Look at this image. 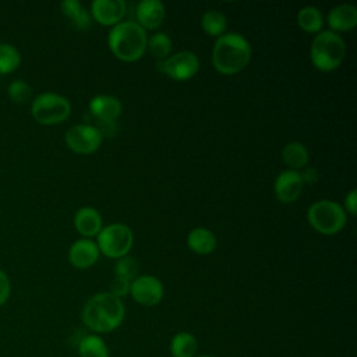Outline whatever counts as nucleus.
<instances>
[{
	"mask_svg": "<svg viewBox=\"0 0 357 357\" xmlns=\"http://www.w3.org/2000/svg\"><path fill=\"white\" fill-rule=\"evenodd\" d=\"M63 14L70 20V22L78 29H86L91 25L89 11L77 0H64L61 4Z\"/></svg>",
	"mask_w": 357,
	"mask_h": 357,
	"instance_id": "nucleus-19",
	"label": "nucleus"
},
{
	"mask_svg": "<svg viewBox=\"0 0 357 357\" xmlns=\"http://www.w3.org/2000/svg\"><path fill=\"white\" fill-rule=\"evenodd\" d=\"M10 291H11V284H10L8 276L6 275L4 271L0 269V305H3L8 300Z\"/></svg>",
	"mask_w": 357,
	"mask_h": 357,
	"instance_id": "nucleus-30",
	"label": "nucleus"
},
{
	"mask_svg": "<svg viewBox=\"0 0 357 357\" xmlns=\"http://www.w3.org/2000/svg\"><path fill=\"white\" fill-rule=\"evenodd\" d=\"M92 17L102 25H117L126 14L123 0H95L91 4Z\"/></svg>",
	"mask_w": 357,
	"mask_h": 357,
	"instance_id": "nucleus-13",
	"label": "nucleus"
},
{
	"mask_svg": "<svg viewBox=\"0 0 357 357\" xmlns=\"http://www.w3.org/2000/svg\"><path fill=\"white\" fill-rule=\"evenodd\" d=\"M74 226L79 234L85 237L96 236L102 230L100 213L91 206H84L74 216Z\"/></svg>",
	"mask_w": 357,
	"mask_h": 357,
	"instance_id": "nucleus-17",
	"label": "nucleus"
},
{
	"mask_svg": "<svg viewBox=\"0 0 357 357\" xmlns=\"http://www.w3.org/2000/svg\"><path fill=\"white\" fill-rule=\"evenodd\" d=\"M130 293L132 298L146 307H152L160 303L163 297L162 282L152 275L137 276L130 286Z\"/></svg>",
	"mask_w": 357,
	"mask_h": 357,
	"instance_id": "nucleus-10",
	"label": "nucleus"
},
{
	"mask_svg": "<svg viewBox=\"0 0 357 357\" xmlns=\"http://www.w3.org/2000/svg\"><path fill=\"white\" fill-rule=\"evenodd\" d=\"M251 59L248 40L240 33H223L212 50L213 67L222 74H236L247 67Z\"/></svg>",
	"mask_w": 357,
	"mask_h": 357,
	"instance_id": "nucleus-2",
	"label": "nucleus"
},
{
	"mask_svg": "<svg viewBox=\"0 0 357 357\" xmlns=\"http://www.w3.org/2000/svg\"><path fill=\"white\" fill-rule=\"evenodd\" d=\"M79 357H109L106 343L98 335H86L78 342Z\"/></svg>",
	"mask_w": 357,
	"mask_h": 357,
	"instance_id": "nucleus-22",
	"label": "nucleus"
},
{
	"mask_svg": "<svg viewBox=\"0 0 357 357\" xmlns=\"http://www.w3.org/2000/svg\"><path fill=\"white\" fill-rule=\"evenodd\" d=\"M282 158L287 166L297 170L308 163V151L301 142L293 141L284 145L282 151Z\"/></svg>",
	"mask_w": 357,
	"mask_h": 357,
	"instance_id": "nucleus-21",
	"label": "nucleus"
},
{
	"mask_svg": "<svg viewBox=\"0 0 357 357\" xmlns=\"http://www.w3.org/2000/svg\"><path fill=\"white\" fill-rule=\"evenodd\" d=\"M201 25L208 35L222 36L227 26V20H226L225 14L220 13L219 10H208L202 15Z\"/></svg>",
	"mask_w": 357,
	"mask_h": 357,
	"instance_id": "nucleus-24",
	"label": "nucleus"
},
{
	"mask_svg": "<svg viewBox=\"0 0 357 357\" xmlns=\"http://www.w3.org/2000/svg\"><path fill=\"white\" fill-rule=\"evenodd\" d=\"M318 178V173L314 167H308L304 170V173L301 174V180L303 183H315Z\"/></svg>",
	"mask_w": 357,
	"mask_h": 357,
	"instance_id": "nucleus-32",
	"label": "nucleus"
},
{
	"mask_svg": "<svg viewBox=\"0 0 357 357\" xmlns=\"http://www.w3.org/2000/svg\"><path fill=\"white\" fill-rule=\"evenodd\" d=\"M311 61L321 71L336 70L344 59L346 45L340 35L333 31H321L311 45Z\"/></svg>",
	"mask_w": 357,
	"mask_h": 357,
	"instance_id": "nucleus-4",
	"label": "nucleus"
},
{
	"mask_svg": "<svg viewBox=\"0 0 357 357\" xmlns=\"http://www.w3.org/2000/svg\"><path fill=\"white\" fill-rule=\"evenodd\" d=\"M307 219L317 231L328 236L340 231L347 222L344 209L331 199L314 202L307 211Z\"/></svg>",
	"mask_w": 357,
	"mask_h": 357,
	"instance_id": "nucleus-5",
	"label": "nucleus"
},
{
	"mask_svg": "<svg viewBox=\"0 0 357 357\" xmlns=\"http://www.w3.org/2000/svg\"><path fill=\"white\" fill-rule=\"evenodd\" d=\"M187 244L194 252L205 255L216 248V237L205 227H195L188 233Z\"/></svg>",
	"mask_w": 357,
	"mask_h": 357,
	"instance_id": "nucleus-18",
	"label": "nucleus"
},
{
	"mask_svg": "<svg viewBox=\"0 0 357 357\" xmlns=\"http://www.w3.org/2000/svg\"><path fill=\"white\" fill-rule=\"evenodd\" d=\"M134 237L130 227L121 223H113L98 233V248L106 257L121 258L131 250Z\"/></svg>",
	"mask_w": 357,
	"mask_h": 357,
	"instance_id": "nucleus-7",
	"label": "nucleus"
},
{
	"mask_svg": "<svg viewBox=\"0 0 357 357\" xmlns=\"http://www.w3.org/2000/svg\"><path fill=\"white\" fill-rule=\"evenodd\" d=\"M198 350V342L190 332H178L170 342L172 357H194Z\"/></svg>",
	"mask_w": 357,
	"mask_h": 357,
	"instance_id": "nucleus-20",
	"label": "nucleus"
},
{
	"mask_svg": "<svg viewBox=\"0 0 357 357\" xmlns=\"http://www.w3.org/2000/svg\"><path fill=\"white\" fill-rule=\"evenodd\" d=\"M70 112L71 105L68 99L54 92L39 93L31 105V113L33 119L45 126L64 121L70 116Z\"/></svg>",
	"mask_w": 357,
	"mask_h": 357,
	"instance_id": "nucleus-6",
	"label": "nucleus"
},
{
	"mask_svg": "<svg viewBox=\"0 0 357 357\" xmlns=\"http://www.w3.org/2000/svg\"><path fill=\"white\" fill-rule=\"evenodd\" d=\"M109 47L116 57L124 61L138 60L146 49L145 29L132 21L119 22L109 32Z\"/></svg>",
	"mask_w": 357,
	"mask_h": 357,
	"instance_id": "nucleus-3",
	"label": "nucleus"
},
{
	"mask_svg": "<svg viewBox=\"0 0 357 357\" xmlns=\"http://www.w3.org/2000/svg\"><path fill=\"white\" fill-rule=\"evenodd\" d=\"M146 47L149 49V52L153 57L165 60V59H167V56L172 50V40L165 32H156L146 42Z\"/></svg>",
	"mask_w": 357,
	"mask_h": 357,
	"instance_id": "nucleus-26",
	"label": "nucleus"
},
{
	"mask_svg": "<svg viewBox=\"0 0 357 357\" xmlns=\"http://www.w3.org/2000/svg\"><path fill=\"white\" fill-rule=\"evenodd\" d=\"M116 276L132 282L138 276V264L134 258L121 257L116 264Z\"/></svg>",
	"mask_w": 357,
	"mask_h": 357,
	"instance_id": "nucleus-28",
	"label": "nucleus"
},
{
	"mask_svg": "<svg viewBox=\"0 0 357 357\" xmlns=\"http://www.w3.org/2000/svg\"><path fill=\"white\" fill-rule=\"evenodd\" d=\"M64 139L74 152L92 153L100 146L102 131L89 124H77L66 132Z\"/></svg>",
	"mask_w": 357,
	"mask_h": 357,
	"instance_id": "nucleus-9",
	"label": "nucleus"
},
{
	"mask_svg": "<svg viewBox=\"0 0 357 357\" xmlns=\"http://www.w3.org/2000/svg\"><path fill=\"white\" fill-rule=\"evenodd\" d=\"M303 187L304 183L297 170H284L275 180L276 198L283 204L294 202L300 197Z\"/></svg>",
	"mask_w": 357,
	"mask_h": 357,
	"instance_id": "nucleus-11",
	"label": "nucleus"
},
{
	"mask_svg": "<svg viewBox=\"0 0 357 357\" xmlns=\"http://www.w3.org/2000/svg\"><path fill=\"white\" fill-rule=\"evenodd\" d=\"M89 112L98 121L112 124L121 114V102L112 95H98L91 99Z\"/></svg>",
	"mask_w": 357,
	"mask_h": 357,
	"instance_id": "nucleus-12",
	"label": "nucleus"
},
{
	"mask_svg": "<svg viewBox=\"0 0 357 357\" xmlns=\"http://www.w3.org/2000/svg\"><path fill=\"white\" fill-rule=\"evenodd\" d=\"M199 68V61L195 53L192 52H178L173 56H169L163 61L158 64V70L169 75L176 81H185L190 79L192 75L197 74Z\"/></svg>",
	"mask_w": 357,
	"mask_h": 357,
	"instance_id": "nucleus-8",
	"label": "nucleus"
},
{
	"mask_svg": "<svg viewBox=\"0 0 357 357\" xmlns=\"http://www.w3.org/2000/svg\"><path fill=\"white\" fill-rule=\"evenodd\" d=\"M194 357H213V356H211V354H195Z\"/></svg>",
	"mask_w": 357,
	"mask_h": 357,
	"instance_id": "nucleus-33",
	"label": "nucleus"
},
{
	"mask_svg": "<svg viewBox=\"0 0 357 357\" xmlns=\"http://www.w3.org/2000/svg\"><path fill=\"white\" fill-rule=\"evenodd\" d=\"M138 25L144 29H155L165 20V6L159 0H142L137 6Z\"/></svg>",
	"mask_w": 357,
	"mask_h": 357,
	"instance_id": "nucleus-15",
	"label": "nucleus"
},
{
	"mask_svg": "<svg viewBox=\"0 0 357 357\" xmlns=\"http://www.w3.org/2000/svg\"><path fill=\"white\" fill-rule=\"evenodd\" d=\"M21 54L11 43H0V74H8L18 68Z\"/></svg>",
	"mask_w": 357,
	"mask_h": 357,
	"instance_id": "nucleus-25",
	"label": "nucleus"
},
{
	"mask_svg": "<svg viewBox=\"0 0 357 357\" xmlns=\"http://www.w3.org/2000/svg\"><path fill=\"white\" fill-rule=\"evenodd\" d=\"M328 24L335 31H350L357 25V7L353 4H339L328 14Z\"/></svg>",
	"mask_w": 357,
	"mask_h": 357,
	"instance_id": "nucleus-16",
	"label": "nucleus"
},
{
	"mask_svg": "<svg viewBox=\"0 0 357 357\" xmlns=\"http://www.w3.org/2000/svg\"><path fill=\"white\" fill-rule=\"evenodd\" d=\"M130 286H131L130 280L116 276L112 280V283H110V291L109 293H112L113 296L121 298L123 296H127L130 293Z\"/></svg>",
	"mask_w": 357,
	"mask_h": 357,
	"instance_id": "nucleus-29",
	"label": "nucleus"
},
{
	"mask_svg": "<svg viewBox=\"0 0 357 357\" xmlns=\"http://www.w3.org/2000/svg\"><path fill=\"white\" fill-rule=\"evenodd\" d=\"M297 24L305 32L315 33V32H321L322 25H324V18H322L321 11L317 7L307 6L298 11Z\"/></svg>",
	"mask_w": 357,
	"mask_h": 357,
	"instance_id": "nucleus-23",
	"label": "nucleus"
},
{
	"mask_svg": "<svg viewBox=\"0 0 357 357\" xmlns=\"http://www.w3.org/2000/svg\"><path fill=\"white\" fill-rule=\"evenodd\" d=\"M126 315L121 298L109 291L92 296L82 308V322L96 333H107L120 326Z\"/></svg>",
	"mask_w": 357,
	"mask_h": 357,
	"instance_id": "nucleus-1",
	"label": "nucleus"
},
{
	"mask_svg": "<svg viewBox=\"0 0 357 357\" xmlns=\"http://www.w3.org/2000/svg\"><path fill=\"white\" fill-rule=\"evenodd\" d=\"M99 257V248L92 240H77L68 250V259L71 265L78 269H86L92 266Z\"/></svg>",
	"mask_w": 357,
	"mask_h": 357,
	"instance_id": "nucleus-14",
	"label": "nucleus"
},
{
	"mask_svg": "<svg viewBox=\"0 0 357 357\" xmlns=\"http://www.w3.org/2000/svg\"><path fill=\"white\" fill-rule=\"evenodd\" d=\"M7 93L10 96V99L15 103H26L31 99L32 95V88L28 82L22 81V79H15L13 82H10Z\"/></svg>",
	"mask_w": 357,
	"mask_h": 357,
	"instance_id": "nucleus-27",
	"label": "nucleus"
},
{
	"mask_svg": "<svg viewBox=\"0 0 357 357\" xmlns=\"http://www.w3.org/2000/svg\"><path fill=\"white\" fill-rule=\"evenodd\" d=\"M344 205H346V209L351 213V215H356V206H357V192L356 190H351L346 198H344Z\"/></svg>",
	"mask_w": 357,
	"mask_h": 357,
	"instance_id": "nucleus-31",
	"label": "nucleus"
}]
</instances>
